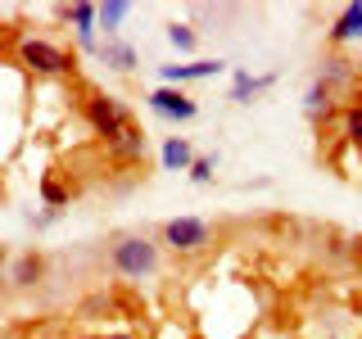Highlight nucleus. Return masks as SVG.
<instances>
[{"label":"nucleus","instance_id":"1","mask_svg":"<svg viewBox=\"0 0 362 339\" xmlns=\"http://www.w3.org/2000/svg\"><path fill=\"white\" fill-rule=\"evenodd\" d=\"M109 267L122 280H154L163 271V244L145 231H118L109 235Z\"/></svg>","mask_w":362,"mask_h":339},{"label":"nucleus","instance_id":"2","mask_svg":"<svg viewBox=\"0 0 362 339\" xmlns=\"http://www.w3.org/2000/svg\"><path fill=\"white\" fill-rule=\"evenodd\" d=\"M9 59H14L23 73H32V77H64V73H73V50H64V45H54V41H45V37H14L9 32Z\"/></svg>","mask_w":362,"mask_h":339},{"label":"nucleus","instance_id":"3","mask_svg":"<svg viewBox=\"0 0 362 339\" xmlns=\"http://www.w3.org/2000/svg\"><path fill=\"white\" fill-rule=\"evenodd\" d=\"M154 235H158V244H163L168 254H181V258L204 254V249L218 240L213 222H204V218H168V222L158 226Z\"/></svg>","mask_w":362,"mask_h":339},{"label":"nucleus","instance_id":"4","mask_svg":"<svg viewBox=\"0 0 362 339\" xmlns=\"http://www.w3.org/2000/svg\"><path fill=\"white\" fill-rule=\"evenodd\" d=\"M82 118H86V127L95 131V136H105L109 145H113L122 131L132 127V113H127V105H122L118 95H105V90H100V95H90L86 105H82Z\"/></svg>","mask_w":362,"mask_h":339},{"label":"nucleus","instance_id":"5","mask_svg":"<svg viewBox=\"0 0 362 339\" xmlns=\"http://www.w3.org/2000/svg\"><path fill=\"white\" fill-rule=\"evenodd\" d=\"M150 109L158 113V118H168V122H190V118H199V105H195V95H186L181 86H158L150 90Z\"/></svg>","mask_w":362,"mask_h":339},{"label":"nucleus","instance_id":"6","mask_svg":"<svg viewBox=\"0 0 362 339\" xmlns=\"http://www.w3.org/2000/svg\"><path fill=\"white\" fill-rule=\"evenodd\" d=\"M64 23H73L82 50H95V28H100V5H64L59 9Z\"/></svg>","mask_w":362,"mask_h":339},{"label":"nucleus","instance_id":"7","mask_svg":"<svg viewBox=\"0 0 362 339\" xmlns=\"http://www.w3.org/2000/svg\"><path fill=\"white\" fill-rule=\"evenodd\" d=\"M41 271H45V258H41V254H32V249H28V254H18L14 263H9V271H5L9 294H14V290H28V285H37Z\"/></svg>","mask_w":362,"mask_h":339},{"label":"nucleus","instance_id":"8","mask_svg":"<svg viewBox=\"0 0 362 339\" xmlns=\"http://www.w3.org/2000/svg\"><path fill=\"white\" fill-rule=\"evenodd\" d=\"M226 64L218 59H204V64H163L158 73H163V82L168 86H181V82H199V77H218Z\"/></svg>","mask_w":362,"mask_h":339},{"label":"nucleus","instance_id":"9","mask_svg":"<svg viewBox=\"0 0 362 339\" xmlns=\"http://www.w3.org/2000/svg\"><path fill=\"white\" fill-rule=\"evenodd\" d=\"M349 41H362V5H349L326 32V45H349Z\"/></svg>","mask_w":362,"mask_h":339},{"label":"nucleus","instance_id":"10","mask_svg":"<svg viewBox=\"0 0 362 339\" xmlns=\"http://www.w3.org/2000/svg\"><path fill=\"white\" fill-rule=\"evenodd\" d=\"M195 150H190V141L186 136H168L163 141V167L168 172H190V167H195Z\"/></svg>","mask_w":362,"mask_h":339},{"label":"nucleus","instance_id":"11","mask_svg":"<svg viewBox=\"0 0 362 339\" xmlns=\"http://www.w3.org/2000/svg\"><path fill=\"white\" fill-rule=\"evenodd\" d=\"M276 77H249V73H235V86H231V105H249V100L258 95V90H267Z\"/></svg>","mask_w":362,"mask_h":339},{"label":"nucleus","instance_id":"12","mask_svg":"<svg viewBox=\"0 0 362 339\" xmlns=\"http://www.w3.org/2000/svg\"><path fill=\"white\" fill-rule=\"evenodd\" d=\"M100 59H105L109 68H118V73H132V68H136V50L122 45V41H105V45H100Z\"/></svg>","mask_w":362,"mask_h":339},{"label":"nucleus","instance_id":"13","mask_svg":"<svg viewBox=\"0 0 362 339\" xmlns=\"http://www.w3.org/2000/svg\"><path fill=\"white\" fill-rule=\"evenodd\" d=\"M113 154L127 158V163H136V158L145 154V131H141V127H127V131L118 136V141H113Z\"/></svg>","mask_w":362,"mask_h":339},{"label":"nucleus","instance_id":"14","mask_svg":"<svg viewBox=\"0 0 362 339\" xmlns=\"http://www.w3.org/2000/svg\"><path fill=\"white\" fill-rule=\"evenodd\" d=\"M132 14V5L127 0H109V5H100V28H105V37H113L118 32V23Z\"/></svg>","mask_w":362,"mask_h":339},{"label":"nucleus","instance_id":"15","mask_svg":"<svg viewBox=\"0 0 362 339\" xmlns=\"http://www.w3.org/2000/svg\"><path fill=\"white\" fill-rule=\"evenodd\" d=\"M303 109H308V118H317V113L331 109V82H313L308 95H303Z\"/></svg>","mask_w":362,"mask_h":339},{"label":"nucleus","instance_id":"16","mask_svg":"<svg viewBox=\"0 0 362 339\" xmlns=\"http://www.w3.org/2000/svg\"><path fill=\"white\" fill-rule=\"evenodd\" d=\"M168 41H173L177 50H186V54L199 45V37H195V28H190V23H168Z\"/></svg>","mask_w":362,"mask_h":339},{"label":"nucleus","instance_id":"17","mask_svg":"<svg viewBox=\"0 0 362 339\" xmlns=\"http://www.w3.org/2000/svg\"><path fill=\"white\" fill-rule=\"evenodd\" d=\"M41 199L54 203V208H59V203H68V190H64V181L54 177V172H45V181H41Z\"/></svg>","mask_w":362,"mask_h":339},{"label":"nucleus","instance_id":"18","mask_svg":"<svg viewBox=\"0 0 362 339\" xmlns=\"http://www.w3.org/2000/svg\"><path fill=\"white\" fill-rule=\"evenodd\" d=\"M344 136L354 145H362V105H349L344 109Z\"/></svg>","mask_w":362,"mask_h":339},{"label":"nucleus","instance_id":"19","mask_svg":"<svg viewBox=\"0 0 362 339\" xmlns=\"http://www.w3.org/2000/svg\"><path fill=\"white\" fill-rule=\"evenodd\" d=\"M190 181H213V158H195V167H190Z\"/></svg>","mask_w":362,"mask_h":339},{"label":"nucleus","instance_id":"20","mask_svg":"<svg viewBox=\"0 0 362 339\" xmlns=\"http://www.w3.org/2000/svg\"><path fill=\"white\" fill-rule=\"evenodd\" d=\"M105 339H136V335H105Z\"/></svg>","mask_w":362,"mask_h":339},{"label":"nucleus","instance_id":"21","mask_svg":"<svg viewBox=\"0 0 362 339\" xmlns=\"http://www.w3.org/2000/svg\"><path fill=\"white\" fill-rule=\"evenodd\" d=\"M358 154H362V145H358Z\"/></svg>","mask_w":362,"mask_h":339},{"label":"nucleus","instance_id":"22","mask_svg":"<svg viewBox=\"0 0 362 339\" xmlns=\"http://www.w3.org/2000/svg\"><path fill=\"white\" fill-rule=\"evenodd\" d=\"M100 339H105V335H100Z\"/></svg>","mask_w":362,"mask_h":339}]
</instances>
